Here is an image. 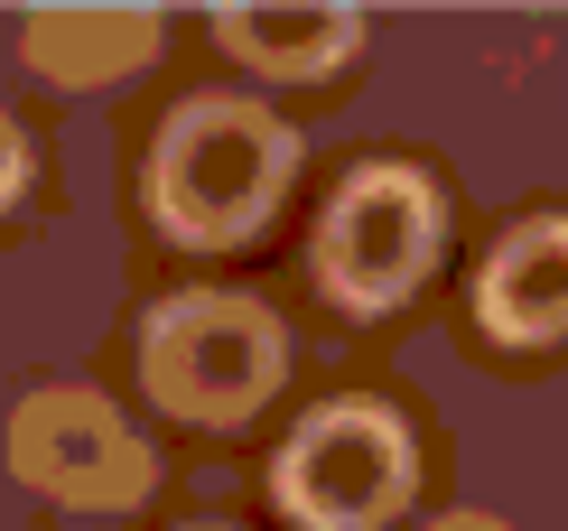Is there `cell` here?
Masks as SVG:
<instances>
[{"label":"cell","instance_id":"6da1fadb","mask_svg":"<svg viewBox=\"0 0 568 531\" xmlns=\"http://www.w3.org/2000/svg\"><path fill=\"white\" fill-rule=\"evenodd\" d=\"M298 168V131L280 122L271 103H243V93H196V103L169 112L150 150V214L196 252H224L243 233H262V214L280 206Z\"/></svg>","mask_w":568,"mask_h":531},{"label":"cell","instance_id":"7a4b0ae2","mask_svg":"<svg viewBox=\"0 0 568 531\" xmlns=\"http://www.w3.org/2000/svg\"><path fill=\"white\" fill-rule=\"evenodd\" d=\"M140 373H150L159 410H178V420H252L280 373H290V335L262 299H233V289H186V299L150 308V327H140Z\"/></svg>","mask_w":568,"mask_h":531},{"label":"cell","instance_id":"3957f363","mask_svg":"<svg viewBox=\"0 0 568 531\" xmlns=\"http://www.w3.org/2000/svg\"><path fill=\"white\" fill-rule=\"evenodd\" d=\"M410 475H419L410 429L383 401H326L280 448L271 494L290 503L298 531H373V522H392L410 503Z\"/></svg>","mask_w":568,"mask_h":531},{"label":"cell","instance_id":"277c9868","mask_svg":"<svg viewBox=\"0 0 568 531\" xmlns=\"http://www.w3.org/2000/svg\"><path fill=\"white\" fill-rule=\"evenodd\" d=\"M429 261H438V187L392 159L354 168L317 224V280L345 308H400Z\"/></svg>","mask_w":568,"mask_h":531},{"label":"cell","instance_id":"5b68a950","mask_svg":"<svg viewBox=\"0 0 568 531\" xmlns=\"http://www.w3.org/2000/svg\"><path fill=\"white\" fill-rule=\"evenodd\" d=\"M10 467H19V485H38L47 503H65V513H131V503L159 485L150 439H140L103 392H84V382L19 401Z\"/></svg>","mask_w":568,"mask_h":531},{"label":"cell","instance_id":"8992f818","mask_svg":"<svg viewBox=\"0 0 568 531\" xmlns=\"http://www.w3.org/2000/svg\"><path fill=\"white\" fill-rule=\"evenodd\" d=\"M476 308L504 345H550L568 335V214H531L523 233L485 252V280H476Z\"/></svg>","mask_w":568,"mask_h":531},{"label":"cell","instance_id":"52a82bcc","mask_svg":"<svg viewBox=\"0 0 568 531\" xmlns=\"http://www.w3.org/2000/svg\"><path fill=\"white\" fill-rule=\"evenodd\" d=\"M215 38L243 66H262V76H336V66L354 57V38H364V19L354 10H271V0H233V10H215Z\"/></svg>","mask_w":568,"mask_h":531},{"label":"cell","instance_id":"ba28073f","mask_svg":"<svg viewBox=\"0 0 568 531\" xmlns=\"http://www.w3.org/2000/svg\"><path fill=\"white\" fill-rule=\"evenodd\" d=\"M159 38V19H131V10H84V19H57V10H47V19H29V47H38V66H47V76H65V66H75V47H84V84H103V76H122V66H112V57H140V47H150Z\"/></svg>","mask_w":568,"mask_h":531},{"label":"cell","instance_id":"9c48e42d","mask_svg":"<svg viewBox=\"0 0 568 531\" xmlns=\"http://www.w3.org/2000/svg\"><path fill=\"white\" fill-rule=\"evenodd\" d=\"M29 187V150H19V131H10V112H0V206Z\"/></svg>","mask_w":568,"mask_h":531},{"label":"cell","instance_id":"30bf717a","mask_svg":"<svg viewBox=\"0 0 568 531\" xmlns=\"http://www.w3.org/2000/svg\"><path fill=\"white\" fill-rule=\"evenodd\" d=\"M429 531H504L494 513H447V522H429Z\"/></svg>","mask_w":568,"mask_h":531}]
</instances>
